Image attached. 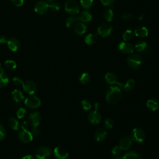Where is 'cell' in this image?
I'll return each mask as SVG.
<instances>
[{
    "label": "cell",
    "mask_w": 159,
    "mask_h": 159,
    "mask_svg": "<svg viewBox=\"0 0 159 159\" xmlns=\"http://www.w3.org/2000/svg\"><path fill=\"white\" fill-rule=\"evenodd\" d=\"M2 71H3V69H2L1 64L0 63V72H2Z\"/></svg>",
    "instance_id": "52"
},
{
    "label": "cell",
    "mask_w": 159,
    "mask_h": 159,
    "mask_svg": "<svg viewBox=\"0 0 159 159\" xmlns=\"http://www.w3.org/2000/svg\"><path fill=\"white\" fill-rule=\"evenodd\" d=\"M9 125L14 130H19L20 128V124L18 120L14 117H10L8 120Z\"/></svg>",
    "instance_id": "28"
},
{
    "label": "cell",
    "mask_w": 159,
    "mask_h": 159,
    "mask_svg": "<svg viewBox=\"0 0 159 159\" xmlns=\"http://www.w3.org/2000/svg\"><path fill=\"white\" fill-rule=\"evenodd\" d=\"M65 10L70 14L75 16L79 13L80 7L78 4L73 0L67 1L64 6Z\"/></svg>",
    "instance_id": "3"
},
{
    "label": "cell",
    "mask_w": 159,
    "mask_h": 159,
    "mask_svg": "<svg viewBox=\"0 0 159 159\" xmlns=\"http://www.w3.org/2000/svg\"><path fill=\"white\" fill-rule=\"evenodd\" d=\"M112 32V25L107 23L104 22L100 24L98 28V33L101 37H105L109 35Z\"/></svg>",
    "instance_id": "5"
},
{
    "label": "cell",
    "mask_w": 159,
    "mask_h": 159,
    "mask_svg": "<svg viewBox=\"0 0 159 159\" xmlns=\"http://www.w3.org/2000/svg\"><path fill=\"white\" fill-rule=\"evenodd\" d=\"M88 121L93 125H96L101 122L102 120V116L98 111H94L91 112L88 115Z\"/></svg>",
    "instance_id": "10"
},
{
    "label": "cell",
    "mask_w": 159,
    "mask_h": 159,
    "mask_svg": "<svg viewBox=\"0 0 159 159\" xmlns=\"http://www.w3.org/2000/svg\"><path fill=\"white\" fill-rule=\"evenodd\" d=\"M98 39V35L95 33L88 34L84 39V42L87 45H92L96 42Z\"/></svg>",
    "instance_id": "23"
},
{
    "label": "cell",
    "mask_w": 159,
    "mask_h": 159,
    "mask_svg": "<svg viewBox=\"0 0 159 159\" xmlns=\"http://www.w3.org/2000/svg\"><path fill=\"white\" fill-rule=\"evenodd\" d=\"M31 133L33 135H37L39 134V130L37 127H33L31 130Z\"/></svg>",
    "instance_id": "45"
},
{
    "label": "cell",
    "mask_w": 159,
    "mask_h": 159,
    "mask_svg": "<svg viewBox=\"0 0 159 159\" xmlns=\"http://www.w3.org/2000/svg\"><path fill=\"white\" fill-rule=\"evenodd\" d=\"M100 107V104L98 102H96L95 103V109L96 111H98V109H99Z\"/></svg>",
    "instance_id": "51"
},
{
    "label": "cell",
    "mask_w": 159,
    "mask_h": 159,
    "mask_svg": "<svg viewBox=\"0 0 159 159\" xmlns=\"http://www.w3.org/2000/svg\"><path fill=\"white\" fill-rule=\"evenodd\" d=\"M122 95L120 89L117 86H111L108 88L106 94V101L110 104L117 102Z\"/></svg>",
    "instance_id": "1"
},
{
    "label": "cell",
    "mask_w": 159,
    "mask_h": 159,
    "mask_svg": "<svg viewBox=\"0 0 159 159\" xmlns=\"http://www.w3.org/2000/svg\"><path fill=\"white\" fill-rule=\"evenodd\" d=\"M132 142L133 140L130 137L124 136L120 140L119 147L123 150H127L132 146Z\"/></svg>",
    "instance_id": "12"
},
{
    "label": "cell",
    "mask_w": 159,
    "mask_h": 159,
    "mask_svg": "<svg viewBox=\"0 0 159 159\" xmlns=\"http://www.w3.org/2000/svg\"><path fill=\"white\" fill-rule=\"evenodd\" d=\"M131 138L133 141L137 143H142L145 139V134L141 128L136 127L132 130Z\"/></svg>",
    "instance_id": "4"
},
{
    "label": "cell",
    "mask_w": 159,
    "mask_h": 159,
    "mask_svg": "<svg viewBox=\"0 0 159 159\" xmlns=\"http://www.w3.org/2000/svg\"><path fill=\"white\" fill-rule=\"evenodd\" d=\"M6 136V129L0 124V141L2 140Z\"/></svg>",
    "instance_id": "42"
},
{
    "label": "cell",
    "mask_w": 159,
    "mask_h": 159,
    "mask_svg": "<svg viewBox=\"0 0 159 159\" xmlns=\"http://www.w3.org/2000/svg\"><path fill=\"white\" fill-rule=\"evenodd\" d=\"M112 159H123V157L120 155H114Z\"/></svg>",
    "instance_id": "50"
},
{
    "label": "cell",
    "mask_w": 159,
    "mask_h": 159,
    "mask_svg": "<svg viewBox=\"0 0 159 159\" xmlns=\"http://www.w3.org/2000/svg\"><path fill=\"white\" fill-rule=\"evenodd\" d=\"M12 97L14 101L17 102H21L24 99V96L22 92L18 89H14L12 92Z\"/></svg>",
    "instance_id": "22"
},
{
    "label": "cell",
    "mask_w": 159,
    "mask_h": 159,
    "mask_svg": "<svg viewBox=\"0 0 159 159\" xmlns=\"http://www.w3.org/2000/svg\"><path fill=\"white\" fill-rule=\"evenodd\" d=\"M101 2L104 6H109L114 3V0H101Z\"/></svg>",
    "instance_id": "44"
},
{
    "label": "cell",
    "mask_w": 159,
    "mask_h": 159,
    "mask_svg": "<svg viewBox=\"0 0 159 159\" xmlns=\"http://www.w3.org/2000/svg\"><path fill=\"white\" fill-rule=\"evenodd\" d=\"M77 20H78V19L75 17H73V16L69 17L68 18L66 19L65 21V25L67 27H69V28L73 27L76 24Z\"/></svg>",
    "instance_id": "29"
},
{
    "label": "cell",
    "mask_w": 159,
    "mask_h": 159,
    "mask_svg": "<svg viewBox=\"0 0 159 159\" xmlns=\"http://www.w3.org/2000/svg\"><path fill=\"white\" fill-rule=\"evenodd\" d=\"M133 36V34H132V31L130 29L126 30L122 35V38L125 41H128L129 40H130L132 38Z\"/></svg>",
    "instance_id": "36"
},
{
    "label": "cell",
    "mask_w": 159,
    "mask_h": 159,
    "mask_svg": "<svg viewBox=\"0 0 159 159\" xmlns=\"http://www.w3.org/2000/svg\"><path fill=\"white\" fill-rule=\"evenodd\" d=\"M48 1H53V0H48Z\"/></svg>",
    "instance_id": "53"
},
{
    "label": "cell",
    "mask_w": 159,
    "mask_h": 159,
    "mask_svg": "<svg viewBox=\"0 0 159 159\" xmlns=\"http://www.w3.org/2000/svg\"><path fill=\"white\" fill-rule=\"evenodd\" d=\"M122 17L124 19V20H130L132 18V16L130 14H128V13H125V14H124L122 16Z\"/></svg>",
    "instance_id": "47"
},
{
    "label": "cell",
    "mask_w": 159,
    "mask_h": 159,
    "mask_svg": "<svg viewBox=\"0 0 159 159\" xmlns=\"http://www.w3.org/2000/svg\"><path fill=\"white\" fill-rule=\"evenodd\" d=\"M81 106L84 110L88 111L91 108L92 104L90 101L88 99H84L81 101Z\"/></svg>",
    "instance_id": "35"
},
{
    "label": "cell",
    "mask_w": 159,
    "mask_h": 159,
    "mask_svg": "<svg viewBox=\"0 0 159 159\" xmlns=\"http://www.w3.org/2000/svg\"><path fill=\"white\" fill-rule=\"evenodd\" d=\"M28 119L33 127H37L40 122L41 116L38 112H33L29 114Z\"/></svg>",
    "instance_id": "15"
},
{
    "label": "cell",
    "mask_w": 159,
    "mask_h": 159,
    "mask_svg": "<svg viewBox=\"0 0 159 159\" xmlns=\"http://www.w3.org/2000/svg\"><path fill=\"white\" fill-rule=\"evenodd\" d=\"M146 105L148 109L151 111H155L159 108V101L156 99L152 98L147 101Z\"/></svg>",
    "instance_id": "18"
},
{
    "label": "cell",
    "mask_w": 159,
    "mask_h": 159,
    "mask_svg": "<svg viewBox=\"0 0 159 159\" xmlns=\"http://www.w3.org/2000/svg\"><path fill=\"white\" fill-rule=\"evenodd\" d=\"M49 7L51 9V10L53 11H58L60 9V6L58 3L56 2H53L49 5Z\"/></svg>",
    "instance_id": "39"
},
{
    "label": "cell",
    "mask_w": 159,
    "mask_h": 159,
    "mask_svg": "<svg viewBox=\"0 0 159 159\" xmlns=\"http://www.w3.org/2000/svg\"><path fill=\"white\" fill-rule=\"evenodd\" d=\"M135 81L133 79H129L125 83L124 86V89L125 90L129 91H131L135 86Z\"/></svg>",
    "instance_id": "33"
},
{
    "label": "cell",
    "mask_w": 159,
    "mask_h": 159,
    "mask_svg": "<svg viewBox=\"0 0 159 159\" xmlns=\"http://www.w3.org/2000/svg\"><path fill=\"white\" fill-rule=\"evenodd\" d=\"M105 80L109 84H114L117 82V79L116 75L112 72H109L105 75Z\"/></svg>",
    "instance_id": "26"
},
{
    "label": "cell",
    "mask_w": 159,
    "mask_h": 159,
    "mask_svg": "<svg viewBox=\"0 0 159 159\" xmlns=\"http://www.w3.org/2000/svg\"><path fill=\"white\" fill-rule=\"evenodd\" d=\"M18 137L19 140L24 143H29L33 140V135L26 129L20 130L18 134Z\"/></svg>",
    "instance_id": "8"
},
{
    "label": "cell",
    "mask_w": 159,
    "mask_h": 159,
    "mask_svg": "<svg viewBox=\"0 0 159 159\" xmlns=\"http://www.w3.org/2000/svg\"><path fill=\"white\" fill-rule=\"evenodd\" d=\"M121 151H122V149L120 148V147L119 146H115L112 149V153L114 155H120V153H121Z\"/></svg>",
    "instance_id": "41"
},
{
    "label": "cell",
    "mask_w": 159,
    "mask_h": 159,
    "mask_svg": "<svg viewBox=\"0 0 159 159\" xmlns=\"http://www.w3.org/2000/svg\"><path fill=\"white\" fill-rule=\"evenodd\" d=\"M24 104L27 107L30 109H34L40 106L41 101H40V99L37 97L31 96L27 97L25 99Z\"/></svg>",
    "instance_id": "6"
},
{
    "label": "cell",
    "mask_w": 159,
    "mask_h": 159,
    "mask_svg": "<svg viewBox=\"0 0 159 159\" xmlns=\"http://www.w3.org/2000/svg\"><path fill=\"white\" fill-rule=\"evenodd\" d=\"M22 159H35V158L32 155H25Z\"/></svg>",
    "instance_id": "49"
},
{
    "label": "cell",
    "mask_w": 159,
    "mask_h": 159,
    "mask_svg": "<svg viewBox=\"0 0 159 159\" xmlns=\"http://www.w3.org/2000/svg\"><path fill=\"white\" fill-rule=\"evenodd\" d=\"M86 29L87 27L86 24L82 22L76 23L74 26V30L78 35H82L84 34L86 31Z\"/></svg>",
    "instance_id": "19"
},
{
    "label": "cell",
    "mask_w": 159,
    "mask_h": 159,
    "mask_svg": "<svg viewBox=\"0 0 159 159\" xmlns=\"http://www.w3.org/2000/svg\"><path fill=\"white\" fill-rule=\"evenodd\" d=\"M135 35L140 38H143L145 37H147L148 35V29L143 26H139L137 28H135L134 30Z\"/></svg>",
    "instance_id": "20"
},
{
    "label": "cell",
    "mask_w": 159,
    "mask_h": 159,
    "mask_svg": "<svg viewBox=\"0 0 159 159\" xmlns=\"http://www.w3.org/2000/svg\"><path fill=\"white\" fill-rule=\"evenodd\" d=\"M118 48L122 53L125 54L132 53L134 51L133 45L130 43L126 42H122L119 43L118 45Z\"/></svg>",
    "instance_id": "11"
},
{
    "label": "cell",
    "mask_w": 159,
    "mask_h": 159,
    "mask_svg": "<svg viewBox=\"0 0 159 159\" xmlns=\"http://www.w3.org/2000/svg\"><path fill=\"white\" fill-rule=\"evenodd\" d=\"M51 153L50 149L47 147H41L39 148L35 152V157L37 159H46Z\"/></svg>",
    "instance_id": "9"
},
{
    "label": "cell",
    "mask_w": 159,
    "mask_h": 159,
    "mask_svg": "<svg viewBox=\"0 0 159 159\" xmlns=\"http://www.w3.org/2000/svg\"><path fill=\"white\" fill-rule=\"evenodd\" d=\"M12 82L15 85L17 86H23V84H24V82L22 81V80L18 77H14L12 79Z\"/></svg>",
    "instance_id": "40"
},
{
    "label": "cell",
    "mask_w": 159,
    "mask_h": 159,
    "mask_svg": "<svg viewBox=\"0 0 159 159\" xmlns=\"http://www.w3.org/2000/svg\"><path fill=\"white\" fill-rule=\"evenodd\" d=\"M128 66L132 69L138 68L142 63V58L137 54H132L127 59Z\"/></svg>",
    "instance_id": "2"
},
{
    "label": "cell",
    "mask_w": 159,
    "mask_h": 159,
    "mask_svg": "<svg viewBox=\"0 0 159 159\" xmlns=\"http://www.w3.org/2000/svg\"><path fill=\"white\" fill-rule=\"evenodd\" d=\"M93 3V0H80L81 6L84 9H89Z\"/></svg>",
    "instance_id": "34"
},
{
    "label": "cell",
    "mask_w": 159,
    "mask_h": 159,
    "mask_svg": "<svg viewBox=\"0 0 159 159\" xmlns=\"http://www.w3.org/2000/svg\"><path fill=\"white\" fill-rule=\"evenodd\" d=\"M7 46L9 48L12 52H16L20 48V42L19 41L14 37H12L8 39L7 41Z\"/></svg>",
    "instance_id": "16"
},
{
    "label": "cell",
    "mask_w": 159,
    "mask_h": 159,
    "mask_svg": "<svg viewBox=\"0 0 159 159\" xmlns=\"http://www.w3.org/2000/svg\"><path fill=\"white\" fill-rule=\"evenodd\" d=\"M104 127L108 129V130H110L111 129L113 126H114V122L112 120V119H111V118H107L104 121Z\"/></svg>",
    "instance_id": "37"
},
{
    "label": "cell",
    "mask_w": 159,
    "mask_h": 159,
    "mask_svg": "<svg viewBox=\"0 0 159 159\" xmlns=\"http://www.w3.org/2000/svg\"><path fill=\"white\" fill-rule=\"evenodd\" d=\"M20 126H21L22 129H26V127H27V123L26 122L24 121L23 122H22L20 124Z\"/></svg>",
    "instance_id": "48"
},
{
    "label": "cell",
    "mask_w": 159,
    "mask_h": 159,
    "mask_svg": "<svg viewBox=\"0 0 159 159\" xmlns=\"http://www.w3.org/2000/svg\"><path fill=\"white\" fill-rule=\"evenodd\" d=\"M8 39L5 35H1L0 36V43H7Z\"/></svg>",
    "instance_id": "46"
},
{
    "label": "cell",
    "mask_w": 159,
    "mask_h": 159,
    "mask_svg": "<svg viewBox=\"0 0 159 159\" xmlns=\"http://www.w3.org/2000/svg\"><path fill=\"white\" fill-rule=\"evenodd\" d=\"M4 65H5V67L6 68V69H7L8 70H10V71H12V70H14V69H16V66H17L16 63L14 61L11 60H6L4 62Z\"/></svg>",
    "instance_id": "31"
},
{
    "label": "cell",
    "mask_w": 159,
    "mask_h": 159,
    "mask_svg": "<svg viewBox=\"0 0 159 159\" xmlns=\"http://www.w3.org/2000/svg\"><path fill=\"white\" fill-rule=\"evenodd\" d=\"M55 157L57 159H68V152L61 147H57L53 151Z\"/></svg>",
    "instance_id": "13"
},
{
    "label": "cell",
    "mask_w": 159,
    "mask_h": 159,
    "mask_svg": "<svg viewBox=\"0 0 159 159\" xmlns=\"http://www.w3.org/2000/svg\"><path fill=\"white\" fill-rule=\"evenodd\" d=\"M9 81L8 75L2 72H0V88H2L7 86Z\"/></svg>",
    "instance_id": "24"
},
{
    "label": "cell",
    "mask_w": 159,
    "mask_h": 159,
    "mask_svg": "<svg viewBox=\"0 0 159 159\" xmlns=\"http://www.w3.org/2000/svg\"><path fill=\"white\" fill-rule=\"evenodd\" d=\"M48 8L49 5L47 2L43 1H39L35 4L34 10L35 12L39 14H44L47 12Z\"/></svg>",
    "instance_id": "7"
},
{
    "label": "cell",
    "mask_w": 159,
    "mask_h": 159,
    "mask_svg": "<svg viewBox=\"0 0 159 159\" xmlns=\"http://www.w3.org/2000/svg\"><path fill=\"white\" fill-rule=\"evenodd\" d=\"M24 90L29 94H34L37 91V86L32 81H27L23 84Z\"/></svg>",
    "instance_id": "14"
},
{
    "label": "cell",
    "mask_w": 159,
    "mask_h": 159,
    "mask_svg": "<svg viewBox=\"0 0 159 159\" xmlns=\"http://www.w3.org/2000/svg\"><path fill=\"white\" fill-rule=\"evenodd\" d=\"M26 113V110L24 108L20 107L17 111V116L19 119H22L25 116Z\"/></svg>",
    "instance_id": "38"
},
{
    "label": "cell",
    "mask_w": 159,
    "mask_h": 159,
    "mask_svg": "<svg viewBox=\"0 0 159 159\" xmlns=\"http://www.w3.org/2000/svg\"><path fill=\"white\" fill-rule=\"evenodd\" d=\"M107 135L106 130L103 128H99L97 129L94 134V137L96 141L101 142L105 139Z\"/></svg>",
    "instance_id": "17"
},
{
    "label": "cell",
    "mask_w": 159,
    "mask_h": 159,
    "mask_svg": "<svg viewBox=\"0 0 159 159\" xmlns=\"http://www.w3.org/2000/svg\"><path fill=\"white\" fill-rule=\"evenodd\" d=\"M78 20H80L82 22H88L91 20L92 16L91 14L86 11L81 12L77 17Z\"/></svg>",
    "instance_id": "21"
},
{
    "label": "cell",
    "mask_w": 159,
    "mask_h": 159,
    "mask_svg": "<svg viewBox=\"0 0 159 159\" xmlns=\"http://www.w3.org/2000/svg\"><path fill=\"white\" fill-rule=\"evenodd\" d=\"M122 157L123 159H142L141 156L135 151L127 152Z\"/></svg>",
    "instance_id": "25"
},
{
    "label": "cell",
    "mask_w": 159,
    "mask_h": 159,
    "mask_svg": "<svg viewBox=\"0 0 159 159\" xmlns=\"http://www.w3.org/2000/svg\"><path fill=\"white\" fill-rule=\"evenodd\" d=\"M79 80L83 84H88L91 80L90 75L87 73H83L81 74V75L80 76Z\"/></svg>",
    "instance_id": "30"
},
{
    "label": "cell",
    "mask_w": 159,
    "mask_h": 159,
    "mask_svg": "<svg viewBox=\"0 0 159 159\" xmlns=\"http://www.w3.org/2000/svg\"><path fill=\"white\" fill-rule=\"evenodd\" d=\"M11 1L14 5L17 7L22 6L24 2V0H11Z\"/></svg>",
    "instance_id": "43"
},
{
    "label": "cell",
    "mask_w": 159,
    "mask_h": 159,
    "mask_svg": "<svg viewBox=\"0 0 159 159\" xmlns=\"http://www.w3.org/2000/svg\"><path fill=\"white\" fill-rule=\"evenodd\" d=\"M146 47H147V43L144 41H140L137 42L134 47L135 49L139 52L143 51L146 48Z\"/></svg>",
    "instance_id": "32"
},
{
    "label": "cell",
    "mask_w": 159,
    "mask_h": 159,
    "mask_svg": "<svg viewBox=\"0 0 159 159\" xmlns=\"http://www.w3.org/2000/svg\"><path fill=\"white\" fill-rule=\"evenodd\" d=\"M102 16L104 19L107 22H111L112 21L113 17H114V13L113 11L110 9H106L103 11Z\"/></svg>",
    "instance_id": "27"
}]
</instances>
